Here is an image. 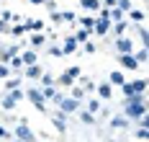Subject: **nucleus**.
<instances>
[{
  "mask_svg": "<svg viewBox=\"0 0 149 142\" xmlns=\"http://www.w3.org/2000/svg\"><path fill=\"white\" fill-rule=\"evenodd\" d=\"M67 72H70V75H72L74 80L80 78V67H77V65H74V67H70V70H67Z\"/></svg>",
  "mask_w": 149,
  "mask_h": 142,
  "instance_id": "nucleus-44",
  "label": "nucleus"
},
{
  "mask_svg": "<svg viewBox=\"0 0 149 142\" xmlns=\"http://www.w3.org/2000/svg\"><path fill=\"white\" fill-rule=\"evenodd\" d=\"M8 31L13 34V36H21V34H26V29H23V23H18V26H13V29H8Z\"/></svg>",
  "mask_w": 149,
  "mask_h": 142,
  "instance_id": "nucleus-36",
  "label": "nucleus"
},
{
  "mask_svg": "<svg viewBox=\"0 0 149 142\" xmlns=\"http://www.w3.org/2000/svg\"><path fill=\"white\" fill-rule=\"evenodd\" d=\"M44 5L49 8V13H57V3H54V0H46Z\"/></svg>",
  "mask_w": 149,
  "mask_h": 142,
  "instance_id": "nucleus-42",
  "label": "nucleus"
},
{
  "mask_svg": "<svg viewBox=\"0 0 149 142\" xmlns=\"http://www.w3.org/2000/svg\"><path fill=\"white\" fill-rule=\"evenodd\" d=\"M93 31L95 34H100V36H105V34L111 31V21H108V11H100V16L95 18V26H93Z\"/></svg>",
  "mask_w": 149,
  "mask_h": 142,
  "instance_id": "nucleus-3",
  "label": "nucleus"
},
{
  "mask_svg": "<svg viewBox=\"0 0 149 142\" xmlns=\"http://www.w3.org/2000/svg\"><path fill=\"white\" fill-rule=\"evenodd\" d=\"M144 114H147L144 93H141V96H131V98H126V103H123V116H126L129 122H134V119L144 116Z\"/></svg>",
  "mask_w": 149,
  "mask_h": 142,
  "instance_id": "nucleus-1",
  "label": "nucleus"
},
{
  "mask_svg": "<svg viewBox=\"0 0 149 142\" xmlns=\"http://www.w3.org/2000/svg\"><path fill=\"white\" fill-rule=\"evenodd\" d=\"M13 142H21V140H13Z\"/></svg>",
  "mask_w": 149,
  "mask_h": 142,
  "instance_id": "nucleus-49",
  "label": "nucleus"
},
{
  "mask_svg": "<svg viewBox=\"0 0 149 142\" xmlns=\"http://www.w3.org/2000/svg\"><path fill=\"white\" fill-rule=\"evenodd\" d=\"M23 29L39 34V31H44V21H39V18H26V21H23Z\"/></svg>",
  "mask_w": 149,
  "mask_h": 142,
  "instance_id": "nucleus-8",
  "label": "nucleus"
},
{
  "mask_svg": "<svg viewBox=\"0 0 149 142\" xmlns=\"http://www.w3.org/2000/svg\"><path fill=\"white\" fill-rule=\"evenodd\" d=\"M136 137H139V140H147L149 137V127H139V129H136Z\"/></svg>",
  "mask_w": 149,
  "mask_h": 142,
  "instance_id": "nucleus-34",
  "label": "nucleus"
},
{
  "mask_svg": "<svg viewBox=\"0 0 149 142\" xmlns=\"http://www.w3.org/2000/svg\"><path fill=\"white\" fill-rule=\"evenodd\" d=\"M3 109H5V111H13V109H15V98H13L10 93L3 96Z\"/></svg>",
  "mask_w": 149,
  "mask_h": 142,
  "instance_id": "nucleus-21",
  "label": "nucleus"
},
{
  "mask_svg": "<svg viewBox=\"0 0 149 142\" xmlns=\"http://www.w3.org/2000/svg\"><path fill=\"white\" fill-rule=\"evenodd\" d=\"M116 49H118V54H134V41L129 36H118L116 39Z\"/></svg>",
  "mask_w": 149,
  "mask_h": 142,
  "instance_id": "nucleus-6",
  "label": "nucleus"
},
{
  "mask_svg": "<svg viewBox=\"0 0 149 142\" xmlns=\"http://www.w3.org/2000/svg\"><path fill=\"white\" fill-rule=\"evenodd\" d=\"M41 44H44V36L41 34H33L31 36V47H41Z\"/></svg>",
  "mask_w": 149,
  "mask_h": 142,
  "instance_id": "nucleus-33",
  "label": "nucleus"
},
{
  "mask_svg": "<svg viewBox=\"0 0 149 142\" xmlns=\"http://www.w3.org/2000/svg\"><path fill=\"white\" fill-rule=\"evenodd\" d=\"M41 83H44L46 88H52V85H54V78H52L49 72H44V75H41Z\"/></svg>",
  "mask_w": 149,
  "mask_h": 142,
  "instance_id": "nucleus-37",
  "label": "nucleus"
},
{
  "mask_svg": "<svg viewBox=\"0 0 149 142\" xmlns=\"http://www.w3.org/2000/svg\"><path fill=\"white\" fill-rule=\"evenodd\" d=\"M82 52L93 54V52H95V44H93V41H85V44H82Z\"/></svg>",
  "mask_w": 149,
  "mask_h": 142,
  "instance_id": "nucleus-39",
  "label": "nucleus"
},
{
  "mask_svg": "<svg viewBox=\"0 0 149 142\" xmlns=\"http://www.w3.org/2000/svg\"><path fill=\"white\" fill-rule=\"evenodd\" d=\"M134 31H136V36H139V41H141V47H147L149 44V34H147V26H134Z\"/></svg>",
  "mask_w": 149,
  "mask_h": 142,
  "instance_id": "nucleus-15",
  "label": "nucleus"
},
{
  "mask_svg": "<svg viewBox=\"0 0 149 142\" xmlns=\"http://www.w3.org/2000/svg\"><path fill=\"white\" fill-rule=\"evenodd\" d=\"M52 122H54V124H57V129H59V132H64V129H67V119H64V114H52Z\"/></svg>",
  "mask_w": 149,
  "mask_h": 142,
  "instance_id": "nucleus-16",
  "label": "nucleus"
},
{
  "mask_svg": "<svg viewBox=\"0 0 149 142\" xmlns=\"http://www.w3.org/2000/svg\"><path fill=\"white\" fill-rule=\"evenodd\" d=\"M80 119H82L85 124H93V122H95V114H90V111H82V114H80Z\"/></svg>",
  "mask_w": 149,
  "mask_h": 142,
  "instance_id": "nucleus-32",
  "label": "nucleus"
},
{
  "mask_svg": "<svg viewBox=\"0 0 149 142\" xmlns=\"http://www.w3.org/2000/svg\"><path fill=\"white\" fill-rule=\"evenodd\" d=\"M18 57H21L23 67H29V65H36V52H33V49H26V52H21Z\"/></svg>",
  "mask_w": 149,
  "mask_h": 142,
  "instance_id": "nucleus-11",
  "label": "nucleus"
},
{
  "mask_svg": "<svg viewBox=\"0 0 149 142\" xmlns=\"http://www.w3.org/2000/svg\"><path fill=\"white\" fill-rule=\"evenodd\" d=\"M49 54H54V57H62V49H59V47H49Z\"/></svg>",
  "mask_w": 149,
  "mask_h": 142,
  "instance_id": "nucleus-46",
  "label": "nucleus"
},
{
  "mask_svg": "<svg viewBox=\"0 0 149 142\" xmlns=\"http://www.w3.org/2000/svg\"><path fill=\"white\" fill-rule=\"evenodd\" d=\"M80 26H82V29H85L88 34H93V26H95V18H93V16L82 18V21H80Z\"/></svg>",
  "mask_w": 149,
  "mask_h": 142,
  "instance_id": "nucleus-22",
  "label": "nucleus"
},
{
  "mask_svg": "<svg viewBox=\"0 0 149 142\" xmlns=\"http://www.w3.org/2000/svg\"><path fill=\"white\" fill-rule=\"evenodd\" d=\"M108 83H111V85H123V83H126V78H123V72H121V70H113Z\"/></svg>",
  "mask_w": 149,
  "mask_h": 142,
  "instance_id": "nucleus-19",
  "label": "nucleus"
},
{
  "mask_svg": "<svg viewBox=\"0 0 149 142\" xmlns=\"http://www.w3.org/2000/svg\"><path fill=\"white\" fill-rule=\"evenodd\" d=\"M15 140H21V142H33L36 137H33V132L29 129V124L26 122H21V124L15 127Z\"/></svg>",
  "mask_w": 149,
  "mask_h": 142,
  "instance_id": "nucleus-5",
  "label": "nucleus"
},
{
  "mask_svg": "<svg viewBox=\"0 0 149 142\" xmlns=\"http://www.w3.org/2000/svg\"><path fill=\"white\" fill-rule=\"evenodd\" d=\"M88 111H90V114H98V111H100V101H98V98H90Z\"/></svg>",
  "mask_w": 149,
  "mask_h": 142,
  "instance_id": "nucleus-29",
  "label": "nucleus"
},
{
  "mask_svg": "<svg viewBox=\"0 0 149 142\" xmlns=\"http://www.w3.org/2000/svg\"><path fill=\"white\" fill-rule=\"evenodd\" d=\"M54 93H57L54 88H44V91H41V96H44V101H49V98H52Z\"/></svg>",
  "mask_w": 149,
  "mask_h": 142,
  "instance_id": "nucleus-40",
  "label": "nucleus"
},
{
  "mask_svg": "<svg viewBox=\"0 0 149 142\" xmlns=\"http://www.w3.org/2000/svg\"><path fill=\"white\" fill-rule=\"evenodd\" d=\"M59 83H62V85H67V88H72L74 78H72V75H70V72H67V70H64V72H62V75H59Z\"/></svg>",
  "mask_w": 149,
  "mask_h": 142,
  "instance_id": "nucleus-23",
  "label": "nucleus"
},
{
  "mask_svg": "<svg viewBox=\"0 0 149 142\" xmlns=\"http://www.w3.org/2000/svg\"><path fill=\"white\" fill-rule=\"evenodd\" d=\"M26 96H29V101H31V103H33L39 111H46V101H44V96H41V91L29 88V91H26Z\"/></svg>",
  "mask_w": 149,
  "mask_h": 142,
  "instance_id": "nucleus-4",
  "label": "nucleus"
},
{
  "mask_svg": "<svg viewBox=\"0 0 149 142\" xmlns=\"http://www.w3.org/2000/svg\"><path fill=\"white\" fill-rule=\"evenodd\" d=\"M129 18L136 21V23H141V21H144V11H134V8H131V11H129Z\"/></svg>",
  "mask_w": 149,
  "mask_h": 142,
  "instance_id": "nucleus-26",
  "label": "nucleus"
},
{
  "mask_svg": "<svg viewBox=\"0 0 149 142\" xmlns=\"http://www.w3.org/2000/svg\"><path fill=\"white\" fill-rule=\"evenodd\" d=\"M59 109H62L64 116H67V114H74V111L80 109V101H74V98H70V96H64V101L59 103Z\"/></svg>",
  "mask_w": 149,
  "mask_h": 142,
  "instance_id": "nucleus-7",
  "label": "nucleus"
},
{
  "mask_svg": "<svg viewBox=\"0 0 149 142\" xmlns=\"http://www.w3.org/2000/svg\"><path fill=\"white\" fill-rule=\"evenodd\" d=\"M8 75H10V67L0 62V80H8Z\"/></svg>",
  "mask_w": 149,
  "mask_h": 142,
  "instance_id": "nucleus-35",
  "label": "nucleus"
},
{
  "mask_svg": "<svg viewBox=\"0 0 149 142\" xmlns=\"http://www.w3.org/2000/svg\"><path fill=\"white\" fill-rule=\"evenodd\" d=\"M52 101H54V103H57V106H59L62 101H64V93H54V96H52Z\"/></svg>",
  "mask_w": 149,
  "mask_h": 142,
  "instance_id": "nucleus-45",
  "label": "nucleus"
},
{
  "mask_svg": "<svg viewBox=\"0 0 149 142\" xmlns=\"http://www.w3.org/2000/svg\"><path fill=\"white\" fill-rule=\"evenodd\" d=\"M95 91H98V96H100V98H105V101L113 96V88H111V83H100V85H95Z\"/></svg>",
  "mask_w": 149,
  "mask_h": 142,
  "instance_id": "nucleus-14",
  "label": "nucleus"
},
{
  "mask_svg": "<svg viewBox=\"0 0 149 142\" xmlns=\"http://www.w3.org/2000/svg\"><path fill=\"white\" fill-rule=\"evenodd\" d=\"M62 54H72V52H77V39H74L72 34L70 36H64V44H62Z\"/></svg>",
  "mask_w": 149,
  "mask_h": 142,
  "instance_id": "nucleus-9",
  "label": "nucleus"
},
{
  "mask_svg": "<svg viewBox=\"0 0 149 142\" xmlns=\"http://www.w3.org/2000/svg\"><path fill=\"white\" fill-rule=\"evenodd\" d=\"M0 34H8V23L5 21H0Z\"/></svg>",
  "mask_w": 149,
  "mask_h": 142,
  "instance_id": "nucleus-47",
  "label": "nucleus"
},
{
  "mask_svg": "<svg viewBox=\"0 0 149 142\" xmlns=\"http://www.w3.org/2000/svg\"><path fill=\"white\" fill-rule=\"evenodd\" d=\"M23 75H26V78H41V75H44V67H41L39 62H36V65H29Z\"/></svg>",
  "mask_w": 149,
  "mask_h": 142,
  "instance_id": "nucleus-12",
  "label": "nucleus"
},
{
  "mask_svg": "<svg viewBox=\"0 0 149 142\" xmlns=\"http://www.w3.org/2000/svg\"><path fill=\"white\" fill-rule=\"evenodd\" d=\"M15 54H18V47H5V49H0V62L8 65V60L15 57Z\"/></svg>",
  "mask_w": 149,
  "mask_h": 142,
  "instance_id": "nucleus-13",
  "label": "nucleus"
},
{
  "mask_svg": "<svg viewBox=\"0 0 149 142\" xmlns=\"http://www.w3.org/2000/svg\"><path fill=\"white\" fill-rule=\"evenodd\" d=\"M0 140H10V132H8L3 124H0Z\"/></svg>",
  "mask_w": 149,
  "mask_h": 142,
  "instance_id": "nucleus-43",
  "label": "nucleus"
},
{
  "mask_svg": "<svg viewBox=\"0 0 149 142\" xmlns=\"http://www.w3.org/2000/svg\"><path fill=\"white\" fill-rule=\"evenodd\" d=\"M134 60H136V62H139V67H141V65L147 62V47H141V49H139V52H136V54H134Z\"/></svg>",
  "mask_w": 149,
  "mask_h": 142,
  "instance_id": "nucleus-25",
  "label": "nucleus"
},
{
  "mask_svg": "<svg viewBox=\"0 0 149 142\" xmlns=\"http://www.w3.org/2000/svg\"><path fill=\"white\" fill-rule=\"evenodd\" d=\"M74 18H77V16H74L72 11H64V13H59V21H67V23H72Z\"/></svg>",
  "mask_w": 149,
  "mask_h": 142,
  "instance_id": "nucleus-31",
  "label": "nucleus"
},
{
  "mask_svg": "<svg viewBox=\"0 0 149 142\" xmlns=\"http://www.w3.org/2000/svg\"><path fill=\"white\" fill-rule=\"evenodd\" d=\"M29 3H33V5H44L46 0H29Z\"/></svg>",
  "mask_w": 149,
  "mask_h": 142,
  "instance_id": "nucleus-48",
  "label": "nucleus"
},
{
  "mask_svg": "<svg viewBox=\"0 0 149 142\" xmlns=\"http://www.w3.org/2000/svg\"><path fill=\"white\" fill-rule=\"evenodd\" d=\"M72 36L77 39V44H85V41H88V36H90V34L85 31V29H80V31H77V34H72Z\"/></svg>",
  "mask_w": 149,
  "mask_h": 142,
  "instance_id": "nucleus-28",
  "label": "nucleus"
},
{
  "mask_svg": "<svg viewBox=\"0 0 149 142\" xmlns=\"http://www.w3.org/2000/svg\"><path fill=\"white\" fill-rule=\"evenodd\" d=\"M0 21H5V23H10V21H13V13H10V11H3V16H0Z\"/></svg>",
  "mask_w": 149,
  "mask_h": 142,
  "instance_id": "nucleus-41",
  "label": "nucleus"
},
{
  "mask_svg": "<svg viewBox=\"0 0 149 142\" xmlns=\"http://www.w3.org/2000/svg\"><path fill=\"white\" fill-rule=\"evenodd\" d=\"M118 62L126 67V70H139V62L134 60V54H118Z\"/></svg>",
  "mask_w": 149,
  "mask_h": 142,
  "instance_id": "nucleus-10",
  "label": "nucleus"
},
{
  "mask_svg": "<svg viewBox=\"0 0 149 142\" xmlns=\"http://www.w3.org/2000/svg\"><path fill=\"white\" fill-rule=\"evenodd\" d=\"M126 29H129V21H118V23H113V34H116V39H118V36H126Z\"/></svg>",
  "mask_w": 149,
  "mask_h": 142,
  "instance_id": "nucleus-18",
  "label": "nucleus"
},
{
  "mask_svg": "<svg viewBox=\"0 0 149 142\" xmlns=\"http://www.w3.org/2000/svg\"><path fill=\"white\" fill-rule=\"evenodd\" d=\"M80 5L90 11V13H95V11H100V0H80Z\"/></svg>",
  "mask_w": 149,
  "mask_h": 142,
  "instance_id": "nucleus-17",
  "label": "nucleus"
},
{
  "mask_svg": "<svg viewBox=\"0 0 149 142\" xmlns=\"http://www.w3.org/2000/svg\"><path fill=\"white\" fill-rule=\"evenodd\" d=\"M129 124H131V122H129L126 116H116V119H111V127H113V129H126Z\"/></svg>",
  "mask_w": 149,
  "mask_h": 142,
  "instance_id": "nucleus-20",
  "label": "nucleus"
},
{
  "mask_svg": "<svg viewBox=\"0 0 149 142\" xmlns=\"http://www.w3.org/2000/svg\"><path fill=\"white\" fill-rule=\"evenodd\" d=\"M5 88H8V91H15V88H21V78H10V80H5Z\"/></svg>",
  "mask_w": 149,
  "mask_h": 142,
  "instance_id": "nucleus-30",
  "label": "nucleus"
},
{
  "mask_svg": "<svg viewBox=\"0 0 149 142\" xmlns=\"http://www.w3.org/2000/svg\"><path fill=\"white\" fill-rule=\"evenodd\" d=\"M121 88H123V96H126V98L141 96L144 91H147V80H129V83H123Z\"/></svg>",
  "mask_w": 149,
  "mask_h": 142,
  "instance_id": "nucleus-2",
  "label": "nucleus"
},
{
  "mask_svg": "<svg viewBox=\"0 0 149 142\" xmlns=\"http://www.w3.org/2000/svg\"><path fill=\"white\" fill-rule=\"evenodd\" d=\"M70 98H74V101H82V98H85V88H72V91H70Z\"/></svg>",
  "mask_w": 149,
  "mask_h": 142,
  "instance_id": "nucleus-27",
  "label": "nucleus"
},
{
  "mask_svg": "<svg viewBox=\"0 0 149 142\" xmlns=\"http://www.w3.org/2000/svg\"><path fill=\"white\" fill-rule=\"evenodd\" d=\"M116 8H118L121 13H129L131 11V0H116Z\"/></svg>",
  "mask_w": 149,
  "mask_h": 142,
  "instance_id": "nucleus-24",
  "label": "nucleus"
},
{
  "mask_svg": "<svg viewBox=\"0 0 149 142\" xmlns=\"http://www.w3.org/2000/svg\"><path fill=\"white\" fill-rule=\"evenodd\" d=\"M10 96H13V98H15V103H18V101H21V98H23L26 93H23L21 88H15V91H10Z\"/></svg>",
  "mask_w": 149,
  "mask_h": 142,
  "instance_id": "nucleus-38",
  "label": "nucleus"
}]
</instances>
